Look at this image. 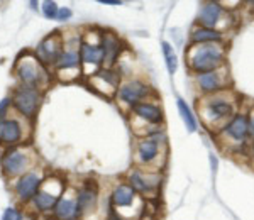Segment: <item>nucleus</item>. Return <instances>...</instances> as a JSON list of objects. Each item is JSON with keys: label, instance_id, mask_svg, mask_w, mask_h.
<instances>
[{"label": "nucleus", "instance_id": "obj_1", "mask_svg": "<svg viewBox=\"0 0 254 220\" xmlns=\"http://www.w3.org/2000/svg\"><path fill=\"white\" fill-rule=\"evenodd\" d=\"M188 66L193 73L202 75L209 71H215L226 61V51L219 42L212 44H193L187 51Z\"/></svg>", "mask_w": 254, "mask_h": 220}, {"label": "nucleus", "instance_id": "obj_2", "mask_svg": "<svg viewBox=\"0 0 254 220\" xmlns=\"http://www.w3.org/2000/svg\"><path fill=\"white\" fill-rule=\"evenodd\" d=\"M200 112H202L203 122H205L210 129L217 127V125L222 129L235 115V107L234 103H232V100H229L226 95L215 93V95L203 99Z\"/></svg>", "mask_w": 254, "mask_h": 220}, {"label": "nucleus", "instance_id": "obj_3", "mask_svg": "<svg viewBox=\"0 0 254 220\" xmlns=\"http://www.w3.org/2000/svg\"><path fill=\"white\" fill-rule=\"evenodd\" d=\"M220 132H222V136H226V138L231 139V142L242 144L246 139H248L249 132H251L249 131L248 117L242 114H235L234 117H232L222 129H220Z\"/></svg>", "mask_w": 254, "mask_h": 220}, {"label": "nucleus", "instance_id": "obj_4", "mask_svg": "<svg viewBox=\"0 0 254 220\" xmlns=\"http://www.w3.org/2000/svg\"><path fill=\"white\" fill-rule=\"evenodd\" d=\"M149 93H151V88L148 83L141 80H132V81L124 83V85L119 88V99L132 107L136 105V103H141V100L146 99Z\"/></svg>", "mask_w": 254, "mask_h": 220}, {"label": "nucleus", "instance_id": "obj_5", "mask_svg": "<svg viewBox=\"0 0 254 220\" xmlns=\"http://www.w3.org/2000/svg\"><path fill=\"white\" fill-rule=\"evenodd\" d=\"M197 86L207 95H215L226 88V73L219 68L215 71L197 75Z\"/></svg>", "mask_w": 254, "mask_h": 220}, {"label": "nucleus", "instance_id": "obj_6", "mask_svg": "<svg viewBox=\"0 0 254 220\" xmlns=\"http://www.w3.org/2000/svg\"><path fill=\"white\" fill-rule=\"evenodd\" d=\"M14 103H16V107L22 112L24 115L31 117L39 105L38 90L31 88V86H21L16 92V95H14Z\"/></svg>", "mask_w": 254, "mask_h": 220}, {"label": "nucleus", "instance_id": "obj_7", "mask_svg": "<svg viewBox=\"0 0 254 220\" xmlns=\"http://www.w3.org/2000/svg\"><path fill=\"white\" fill-rule=\"evenodd\" d=\"M61 46H63V41H61V34L58 31H54V34L48 36L44 41L39 44L38 53L41 56L42 61L46 63H58L61 58Z\"/></svg>", "mask_w": 254, "mask_h": 220}, {"label": "nucleus", "instance_id": "obj_8", "mask_svg": "<svg viewBox=\"0 0 254 220\" xmlns=\"http://www.w3.org/2000/svg\"><path fill=\"white\" fill-rule=\"evenodd\" d=\"M222 19V7L217 2H203L200 5V12H198V22L202 27L215 29L217 24Z\"/></svg>", "mask_w": 254, "mask_h": 220}, {"label": "nucleus", "instance_id": "obj_9", "mask_svg": "<svg viewBox=\"0 0 254 220\" xmlns=\"http://www.w3.org/2000/svg\"><path fill=\"white\" fill-rule=\"evenodd\" d=\"M130 109H132V114L136 115V117L143 119V120L148 122V124L156 125V124H161L163 122V110L151 102L136 103V105H132Z\"/></svg>", "mask_w": 254, "mask_h": 220}, {"label": "nucleus", "instance_id": "obj_10", "mask_svg": "<svg viewBox=\"0 0 254 220\" xmlns=\"http://www.w3.org/2000/svg\"><path fill=\"white\" fill-rule=\"evenodd\" d=\"M159 138L165 139V134H156L154 138H146L137 144V154H139V160L143 163H152L156 158L159 156Z\"/></svg>", "mask_w": 254, "mask_h": 220}, {"label": "nucleus", "instance_id": "obj_11", "mask_svg": "<svg viewBox=\"0 0 254 220\" xmlns=\"http://www.w3.org/2000/svg\"><path fill=\"white\" fill-rule=\"evenodd\" d=\"M39 185H41V178H39L36 173H27V175H24L22 178L17 181L16 192L22 200H29V198H32L36 195Z\"/></svg>", "mask_w": 254, "mask_h": 220}, {"label": "nucleus", "instance_id": "obj_12", "mask_svg": "<svg viewBox=\"0 0 254 220\" xmlns=\"http://www.w3.org/2000/svg\"><path fill=\"white\" fill-rule=\"evenodd\" d=\"M190 39L193 44H212V42L222 41V32L217 29L209 27H193L190 32Z\"/></svg>", "mask_w": 254, "mask_h": 220}, {"label": "nucleus", "instance_id": "obj_13", "mask_svg": "<svg viewBox=\"0 0 254 220\" xmlns=\"http://www.w3.org/2000/svg\"><path fill=\"white\" fill-rule=\"evenodd\" d=\"M17 73H19L21 80L24 83H27V85H36V83H39L41 80V68H39V64L36 66V63H32V61H29V58H25L19 63V66H17Z\"/></svg>", "mask_w": 254, "mask_h": 220}, {"label": "nucleus", "instance_id": "obj_14", "mask_svg": "<svg viewBox=\"0 0 254 220\" xmlns=\"http://www.w3.org/2000/svg\"><path fill=\"white\" fill-rule=\"evenodd\" d=\"M97 190L92 188L90 185H85L78 190V197H76V205H78V212L80 214H85V212H90L95 208L97 205Z\"/></svg>", "mask_w": 254, "mask_h": 220}, {"label": "nucleus", "instance_id": "obj_15", "mask_svg": "<svg viewBox=\"0 0 254 220\" xmlns=\"http://www.w3.org/2000/svg\"><path fill=\"white\" fill-rule=\"evenodd\" d=\"M136 200V192L129 185H119L112 192V205L114 207H130Z\"/></svg>", "mask_w": 254, "mask_h": 220}, {"label": "nucleus", "instance_id": "obj_16", "mask_svg": "<svg viewBox=\"0 0 254 220\" xmlns=\"http://www.w3.org/2000/svg\"><path fill=\"white\" fill-rule=\"evenodd\" d=\"M25 163H27V160H25V156L21 153V151H10V153L2 160L3 169H5V173L10 176L22 171Z\"/></svg>", "mask_w": 254, "mask_h": 220}, {"label": "nucleus", "instance_id": "obj_17", "mask_svg": "<svg viewBox=\"0 0 254 220\" xmlns=\"http://www.w3.org/2000/svg\"><path fill=\"white\" fill-rule=\"evenodd\" d=\"M80 58L86 64H100L104 63V49L99 44L82 42V46H80Z\"/></svg>", "mask_w": 254, "mask_h": 220}, {"label": "nucleus", "instance_id": "obj_18", "mask_svg": "<svg viewBox=\"0 0 254 220\" xmlns=\"http://www.w3.org/2000/svg\"><path fill=\"white\" fill-rule=\"evenodd\" d=\"M54 215L60 220H75L80 215L78 205L75 200H68V198L58 200L56 207H54Z\"/></svg>", "mask_w": 254, "mask_h": 220}, {"label": "nucleus", "instance_id": "obj_19", "mask_svg": "<svg viewBox=\"0 0 254 220\" xmlns=\"http://www.w3.org/2000/svg\"><path fill=\"white\" fill-rule=\"evenodd\" d=\"M102 49H104V63L107 64V66L114 64V61L117 60L119 56V51H121L117 38L112 34H105L104 42H102Z\"/></svg>", "mask_w": 254, "mask_h": 220}, {"label": "nucleus", "instance_id": "obj_20", "mask_svg": "<svg viewBox=\"0 0 254 220\" xmlns=\"http://www.w3.org/2000/svg\"><path fill=\"white\" fill-rule=\"evenodd\" d=\"M21 139V125L17 120H3L0 124V140L5 144H14Z\"/></svg>", "mask_w": 254, "mask_h": 220}, {"label": "nucleus", "instance_id": "obj_21", "mask_svg": "<svg viewBox=\"0 0 254 220\" xmlns=\"http://www.w3.org/2000/svg\"><path fill=\"white\" fill-rule=\"evenodd\" d=\"M176 107H178V112H180L181 119H183L185 125H187L188 132H195L197 131V119H195V115L191 114L190 107L187 105V102H185L183 99H176Z\"/></svg>", "mask_w": 254, "mask_h": 220}, {"label": "nucleus", "instance_id": "obj_22", "mask_svg": "<svg viewBox=\"0 0 254 220\" xmlns=\"http://www.w3.org/2000/svg\"><path fill=\"white\" fill-rule=\"evenodd\" d=\"M129 180H130V186L134 188V192H141V193L151 192V190L158 185V181H148V178H144V176L137 171L130 173Z\"/></svg>", "mask_w": 254, "mask_h": 220}, {"label": "nucleus", "instance_id": "obj_23", "mask_svg": "<svg viewBox=\"0 0 254 220\" xmlns=\"http://www.w3.org/2000/svg\"><path fill=\"white\" fill-rule=\"evenodd\" d=\"M58 195L60 193H49L46 192V190H42V192L36 195V207H38L39 210H51V208L56 207Z\"/></svg>", "mask_w": 254, "mask_h": 220}, {"label": "nucleus", "instance_id": "obj_24", "mask_svg": "<svg viewBox=\"0 0 254 220\" xmlns=\"http://www.w3.org/2000/svg\"><path fill=\"white\" fill-rule=\"evenodd\" d=\"M161 49H163V56H165L166 68H168V73L169 75H175V71L178 68V58H176L175 49H173V46L169 44L168 41H163L161 42Z\"/></svg>", "mask_w": 254, "mask_h": 220}, {"label": "nucleus", "instance_id": "obj_25", "mask_svg": "<svg viewBox=\"0 0 254 220\" xmlns=\"http://www.w3.org/2000/svg\"><path fill=\"white\" fill-rule=\"evenodd\" d=\"M80 61H82V58L76 51H64L63 55H61L60 61H58V66L63 70V68H76L80 64Z\"/></svg>", "mask_w": 254, "mask_h": 220}, {"label": "nucleus", "instance_id": "obj_26", "mask_svg": "<svg viewBox=\"0 0 254 220\" xmlns=\"http://www.w3.org/2000/svg\"><path fill=\"white\" fill-rule=\"evenodd\" d=\"M58 3L56 2H49V0H46V2H42V14H44L46 19H56L58 16Z\"/></svg>", "mask_w": 254, "mask_h": 220}, {"label": "nucleus", "instance_id": "obj_27", "mask_svg": "<svg viewBox=\"0 0 254 220\" xmlns=\"http://www.w3.org/2000/svg\"><path fill=\"white\" fill-rule=\"evenodd\" d=\"M97 77L102 78V80H105V81H108L112 86H117V83H119V77H117V75L112 73V71H108V70L99 71V73H97Z\"/></svg>", "mask_w": 254, "mask_h": 220}, {"label": "nucleus", "instance_id": "obj_28", "mask_svg": "<svg viewBox=\"0 0 254 220\" xmlns=\"http://www.w3.org/2000/svg\"><path fill=\"white\" fill-rule=\"evenodd\" d=\"M71 16H73L71 9H68V7H61V9L58 10L56 19H58V20H68V19H71Z\"/></svg>", "mask_w": 254, "mask_h": 220}, {"label": "nucleus", "instance_id": "obj_29", "mask_svg": "<svg viewBox=\"0 0 254 220\" xmlns=\"http://www.w3.org/2000/svg\"><path fill=\"white\" fill-rule=\"evenodd\" d=\"M2 220H21V215L16 212V208H7L2 215Z\"/></svg>", "mask_w": 254, "mask_h": 220}, {"label": "nucleus", "instance_id": "obj_30", "mask_svg": "<svg viewBox=\"0 0 254 220\" xmlns=\"http://www.w3.org/2000/svg\"><path fill=\"white\" fill-rule=\"evenodd\" d=\"M9 103H10L9 99H3L2 102H0V124H2V119H3V115H5V110H7V107H9Z\"/></svg>", "mask_w": 254, "mask_h": 220}, {"label": "nucleus", "instance_id": "obj_31", "mask_svg": "<svg viewBox=\"0 0 254 220\" xmlns=\"http://www.w3.org/2000/svg\"><path fill=\"white\" fill-rule=\"evenodd\" d=\"M100 3H104V5H121V0H99Z\"/></svg>", "mask_w": 254, "mask_h": 220}, {"label": "nucleus", "instance_id": "obj_32", "mask_svg": "<svg viewBox=\"0 0 254 220\" xmlns=\"http://www.w3.org/2000/svg\"><path fill=\"white\" fill-rule=\"evenodd\" d=\"M107 220H122V219L119 217V215L115 214L114 210H110V212H108V217H107Z\"/></svg>", "mask_w": 254, "mask_h": 220}, {"label": "nucleus", "instance_id": "obj_33", "mask_svg": "<svg viewBox=\"0 0 254 220\" xmlns=\"http://www.w3.org/2000/svg\"><path fill=\"white\" fill-rule=\"evenodd\" d=\"M249 131H251L253 134H254V112H253L251 119H249Z\"/></svg>", "mask_w": 254, "mask_h": 220}, {"label": "nucleus", "instance_id": "obj_34", "mask_svg": "<svg viewBox=\"0 0 254 220\" xmlns=\"http://www.w3.org/2000/svg\"><path fill=\"white\" fill-rule=\"evenodd\" d=\"M253 151H254V142H253Z\"/></svg>", "mask_w": 254, "mask_h": 220}]
</instances>
